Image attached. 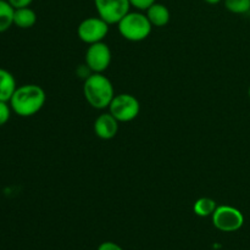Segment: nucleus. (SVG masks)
Instances as JSON below:
<instances>
[{
    "label": "nucleus",
    "mask_w": 250,
    "mask_h": 250,
    "mask_svg": "<svg viewBox=\"0 0 250 250\" xmlns=\"http://www.w3.org/2000/svg\"><path fill=\"white\" fill-rule=\"evenodd\" d=\"M46 95L42 87L37 84H23L17 87L9 104L11 110L21 117L36 115L45 104Z\"/></svg>",
    "instance_id": "obj_1"
},
{
    "label": "nucleus",
    "mask_w": 250,
    "mask_h": 250,
    "mask_svg": "<svg viewBox=\"0 0 250 250\" xmlns=\"http://www.w3.org/2000/svg\"><path fill=\"white\" fill-rule=\"evenodd\" d=\"M83 94L90 106L97 110H104L109 107L114 99V85L106 76L93 72L84 81Z\"/></svg>",
    "instance_id": "obj_2"
},
{
    "label": "nucleus",
    "mask_w": 250,
    "mask_h": 250,
    "mask_svg": "<svg viewBox=\"0 0 250 250\" xmlns=\"http://www.w3.org/2000/svg\"><path fill=\"white\" fill-rule=\"evenodd\" d=\"M117 26L120 34L129 42L144 41L148 38L153 28L146 14L131 11L117 23Z\"/></svg>",
    "instance_id": "obj_3"
},
{
    "label": "nucleus",
    "mask_w": 250,
    "mask_h": 250,
    "mask_svg": "<svg viewBox=\"0 0 250 250\" xmlns=\"http://www.w3.org/2000/svg\"><path fill=\"white\" fill-rule=\"evenodd\" d=\"M212 217V225L221 232H236L244 225V216L241 210L231 205L217 207Z\"/></svg>",
    "instance_id": "obj_4"
},
{
    "label": "nucleus",
    "mask_w": 250,
    "mask_h": 250,
    "mask_svg": "<svg viewBox=\"0 0 250 250\" xmlns=\"http://www.w3.org/2000/svg\"><path fill=\"white\" fill-rule=\"evenodd\" d=\"M141 111L138 99L131 94H117L109 105V112L119 122H129Z\"/></svg>",
    "instance_id": "obj_5"
},
{
    "label": "nucleus",
    "mask_w": 250,
    "mask_h": 250,
    "mask_svg": "<svg viewBox=\"0 0 250 250\" xmlns=\"http://www.w3.org/2000/svg\"><path fill=\"white\" fill-rule=\"evenodd\" d=\"M98 16L102 17L106 23H119L129 12V0H94Z\"/></svg>",
    "instance_id": "obj_6"
},
{
    "label": "nucleus",
    "mask_w": 250,
    "mask_h": 250,
    "mask_svg": "<svg viewBox=\"0 0 250 250\" xmlns=\"http://www.w3.org/2000/svg\"><path fill=\"white\" fill-rule=\"evenodd\" d=\"M109 33V23L102 17H87L80 23L77 34L85 44H94L103 42V39Z\"/></svg>",
    "instance_id": "obj_7"
},
{
    "label": "nucleus",
    "mask_w": 250,
    "mask_h": 250,
    "mask_svg": "<svg viewBox=\"0 0 250 250\" xmlns=\"http://www.w3.org/2000/svg\"><path fill=\"white\" fill-rule=\"evenodd\" d=\"M111 62V50L103 42L90 44L85 51V63L95 73H103Z\"/></svg>",
    "instance_id": "obj_8"
},
{
    "label": "nucleus",
    "mask_w": 250,
    "mask_h": 250,
    "mask_svg": "<svg viewBox=\"0 0 250 250\" xmlns=\"http://www.w3.org/2000/svg\"><path fill=\"white\" fill-rule=\"evenodd\" d=\"M119 132V121L110 112L102 114L94 121V133L98 138L110 141Z\"/></svg>",
    "instance_id": "obj_9"
},
{
    "label": "nucleus",
    "mask_w": 250,
    "mask_h": 250,
    "mask_svg": "<svg viewBox=\"0 0 250 250\" xmlns=\"http://www.w3.org/2000/svg\"><path fill=\"white\" fill-rule=\"evenodd\" d=\"M146 15L148 20L150 21L151 26L155 27H164L170 21V10L167 6L160 2H154L148 10H146Z\"/></svg>",
    "instance_id": "obj_10"
},
{
    "label": "nucleus",
    "mask_w": 250,
    "mask_h": 250,
    "mask_svg": "<svg viewBox=\"0 0 250 250\" xmlns=\"http://www.w3.org/2000/svg\"><path fill=\"white\" fill-rule=\"evenodd\" d=\"M16 88V80L14 75L5 68L0 67V100L9 103Z\"/></svg>",
    "instance_id": "obj_11"
},
{
    "label": "nucleus",
    "mask_w": 250,
    "mask_h": 250,
    "mask_svg": "<svg viewBox=\"0 0 250 250\" xmlns=\"http://www.w3.org/2000/svg\"><path fill=\"white\" fill-rule=\"evenodd\" d=\"M37 22V14L34 10L31 7H20V9H15L14 11V24L19 28L27 29L31 28L36 24Z\"/></svg>",
    "instance_id": "obj_12"
},
{
    "label": "nucleus",
    "mask_w": 250,
    "mask_h": 250,
    "mask_svg": "<svg viewBox=\"0 0 250 250\" xmlns=\"http://www.w3.org/2000/svg\"><path fill=\"white\" fill-rule=\"evenodd\" d=\"M216 202H215L214 199H211V198L208 197L199 198V199L194 203V205H193L194 214L200 217L211 216V215L214 214L215 210H216Z\"/></svg>",
    "instance_id": "obj_13"
},
{
    "label": "nucleus",
    "mask_w": 250,
    "mask_h": 250,
    "mask_svg": "<svg viewBox=\"0 0 250 250\" xmlns=\"http://www.w3.org/2000/svg\"><path fill=\"white\" fill-rule=\"evenodd\" d=\"M14 11L15 9L7 0H0V33L14 24Z\"/></svg>",
    "instance_id": "obj_14"
},
{
    "label": "nucleus",
    "mask_w": 250,
    "mask_h": 250,
    "mask_svg": "<svg viewBox=\"0 0 250 250\" xmlns=\"http://www.w3.org/2000/svg\"><path fill=\"white\" fill-rule=\"evenodd\" d=\"M224 4L232 14L243 15L250 11V0H224Z\"/></svg>",
    "instance_id": "obj_15"
},
{
    "label": "nucleus",
    "mask_w": 250,
    "mask_h": 250,
    "mask_svg": "<svg viewBox=\"0 0 250 250\" xmlns=\"http://www.w3.org/2000/svg\"><path fill=\"white\" fill-rule=\"evenodd\" d=\"M11 106L7 104V102H1L0 100V127L6 125V122L10 120L11 116Z\"/></svg>",
    "instance_id": "obj_16"
},
{
    "label": "nucleus",
    "mask_w": 250,
    "mask_h": 250,
    "mask_svg": "<svg viewBox=\"0 0 250 250\" xmlns=\"http://www.w3.org/2000/svg\"><path fill=\"white\" fill-rule=\"evenodd\" d=\"M129 2H131V6L136 7L139 11H146L154 2H156V0H129Z\"/></svg>",
    "instance_id": "obj_17"
},
{
    "label": "nucleus",
    "mask_w": 250,
    "mask_h": 250,
    "mask_svg": "<svg viewBox=\"0 0 250 250\" xmlns=\"http://www.w3.org/2000/svg\"><path fill=\"white\" fill-rule=\"evenodd\" d=\"M14 9H20V7H27L33 2V0H7Z\"/></svg>",
    "instance_id": "obj_18"
},
{
    "label": "nucleus",
    "mask_w": 250,
    "mask_h": 250,
    "mask_svg": "<svg viewBox=\"0 0 250 250\" xmlns=\"http://www.w3.org/2000/svg\"><path fill=\"white\" fill-rule=\"evenodd\" d=\"M98 250H124L122 247H120L119 244L114 243V242H104V243L100 244L98 247Z\"/></svg>",
    "instance_id": "obj_19"
},
{
    "label": "nucleus",
    "mask_w": 250,
    "mask_h": 250,
    "mask_svg": "<svg viewBox=\"0 0 250 250\" xmlns=\"http://www.w3.org/2000/svg\"><path fill=\"white\" fill-rule=\"evenodd\" d=\"M205 2H208V4H210V5H216V4H219V2H221L222 0H204Z\"/></svg>",
    "instance_id": "obj_20"
},
{
    "label": "nucleus",
    "mask_w": 250,
    "mask_h": 250,
    "mask_svg": "<svg viewBox=\"0 0 250 250\" xmlns=\"http://www.w3.org/2000/svg\"><path fill=\"white\" fill-rule=\"evenodd\" d=\"M248 95H249V98H250V85H249V89H248Z\"/></svg>",
    "instance_id": "obj_21"
}]
</instances>
